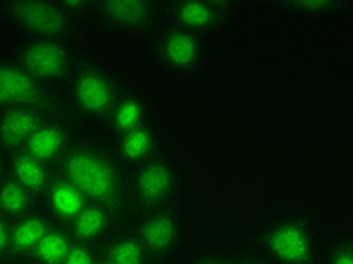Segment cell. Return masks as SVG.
<instances>
[{"instance_id":"cell-1","label":"cell","mask_w":353,"mask_h":264,"mask_svg":"<svg viewBox=\"0 0 353 264\" xmlns=\"http://www.w3.org/2000/svg\"><path fill=\"white\" fill-rule=\"evenodd\" d=\"M54 166L56 175L74 186L90 204L117 214L130 199L124 166L112 150L99 143L73 141Z\"/></svg>"},{"instance_id":"cell-2","label":"cell","mask_w":353,"mask_h":264,"mask_svg":"<svg viewBox=\"0 0 353 264\" xmlns=\"http://www.w3.org/2000/svg\"><path fill=\"white\" fill-rule=\"evenodd\" d=\"M68 97L79 115L106 124L124 95L119 79L99 63H77L67 82Z\"/></svg>"},{"instance_id":"cell-3","label":"cell","mask_w":353,"mask_h":264,"mask_svg":"<svg viewBox=\"0 0 353 264\" xmlns=\"http://www.w3.org/2000/svg\"><path fill=\"white\" fill-rule=\"evenodd\" d=\"M130 198L141 209L156 212L175 207L181 194L179 167L166 154H157L148 162L133 167L128 177Z\"/></svg>"},{"instance_id":"cell-4","label":"cell","mask_w":353,"mask_h":264,"mask_svg":"<svg viewBox=\"0 0 353 264\" xmlns=\"http://www.w3.org/2000/svg\"><path fill=\"white\" fill-rule=\"evenodd\" d=\"M162 5V21L166 28L210 39L225 30L234 15V0H171Z\"/></svg>"},{"instance_id":"cell-5","label":"cell","mask_w":353,"mask_h":264,"mask_svg":"<svg viewBox=\"0 0 353 264\" xmlns=\"http://www.w3.org/2000/svg\"><path fill=\"white\" fill-rule=\"evenodd\" d=\"M260 247L275 264H316L314 234L301 216H284L263 230Z\"/></svg>"},{"instance_id":"cell-6","label":"cell","mask_w":353,"mask_h":264,"mask_svg":"<svg viewBox=\"0 0 353 264\" xmlns=\"http://www.w3.org/2000/svg\"><path fill=\"white\" fill-rule=\"evenodd\" d=\"M8 20L29 39L65 41L73 37L76 20L61 2H8Z\"/></svg>"},{"instance_id":"cell-7","label":"cell","mask_w":353,"mask_h":264,"mask_svg":"<svg viewBox=\"0 0 353 264\" xmlns=\"http://www.w3.org/2000/svg\"><path fill=\"white\" fill-rule=\"evenodd\" d=\"M208 41L188 32L165 28L156 34L154 54L168 73L180 79H196L207 62Z\"/></svg>"},{"instance_id":"cell-8","label":"cell","mask_w":353,"mask_h":264,"mask_svg":"<svg viewBox=\"0 0 353 264\" xmlns=\"http://www.w3.org/2000/svg\"><path fill=\"white\" fill-rule=\"evenodd\" d=\"M15 62L47 86L67 83L77 67L68 43L54 39H28L19 49Z\"/></svg>"},{"instance_id":"cell-9","label":"cell","mask_w":353,"mask_h":264,"mask_svg":"<svg viewBox=\"0 0 353 264\" xmlns=\"http://www.w3.org/2000/svg\"><path fill=\"white\" fill-rule=\"evenodd\" d=\"M100 25L127 35L157 34L162 21V5L151 0L92 2L91 12Z\"/></svg>"},{"instance_id":"cell-10","label":"cell","mask_w":353,"mask_h":264,"mask_svg":"<svg viewBox=\"0 0 353 264\" xmlns=\"http://www.w3.org/2000/svg\"><path fill=\"white\" fill-rule=\"evenodd\" d=\"M53 105L49 86L38 82L15 61L0 59V110L35 108L49 112Z\"/></svg>"},{"instance_id":"cell-11","label":"cell","mask_w":353,"mask_h":264,"mask_svg":"<svg viewBox=\"0 0 353 264\" xmlns=\"http://www.w3.org/2000/svg\"><path fill=\"white\" fill-rule=\"evenodd\" d=\"M138 238L154 263L171 260L180 251L184 228L180 212L171 209L148 212L138 227Z\"/></svg>"},{"instance_id":"cell-12","label":"cell","mask_w":353,"mask_h":264,"mask_svg":"<svg viewBox=\"0 0 353 264\" xmlns=\"http://www.w3.org/2000/svg\"><path fill=\"white\" fill-rule=\"evenodd\" d=\"M49 119V112L35 108L0 110V150L14 153L25 148L30 136Z\"/></svg>"},{"instance_id":"cell-13","label":"cell","mask_w":353,"mask_h":264,"mask_svg":"<svg viewBox=\"0 0 353 264\" xmlns=\"http://www.w3.org/2000/svg\"><path fill=\"white\" fill-rule=\"evenodd\" d=\"M112 153L121 165L136 167L160 154V136L151 123L114 138Z\"/></svg>"},{"instance_id":"cell-14","label":"cell","mask_w":353,"mask_h":264,"mask_svg":"<svg viewBox=\"0 0 353 264\" xmlns=\"http://www.w3.org/2000/svg\"><path fill=\"white\" fill-rule=\"evenodd\" d=\"M71 143H73V136L68 127L58 119L49 118L30 136L23 151L47 165H56Z\"/></svg>"},{"instance_id":"cell-15","label":"cell","mask_w":353,"mask_h":264,"mask_svg":"<svg viewBox=\"0 0 353 264\" xmlns=\"http://www.w3.org/2000/svg\"><path fill=\"white\" fill-rule=\"evenodd\" d=\"M6 170L11 179L20 183L35 198H41L54 179L50 165L41 162L23 150L11 153L6 162Z\"/></svg>"},{"instance_id":"cell-16","label":"cell","mask_w":353,"mask_h":264,"mask_svg":"<svg viewBox=\"0 0 353 264\" xmlns=\"http://www.w3.org/2000/svg\"><path fill=\"white\" fill-rule=\"evenodd\" d=\"M53 222L46 212L35 210L14 221L11 228V257L30 258Z\"/></svg>"},{"instance_id":"cell-17","label":"cell","mask_w":353,"mask_h":264,"mask_svg":"<svg viewBox=\"0 0 353 264\" xmlns=\"http://www.w3.org/2000/svg\"><path fill=\"white\" fill-rule=\"evenodd\" d=\"M46 204V213L50 216L54 222L68 223L90 204L80 192L71 186L68 181L58 177L54 174V179L47 187L44 195L41 196Z\"/></svg>"},{"instance_id":"cell-18","label":"cell","mask_w":353,"mask_h":264,"mask_svg":"<svg viewBox=\"0 0 353 264\" xmlns=\"http://www.w3.org/2000/svg\"><path fill=\"white\" fill-rule=\"evenodd\" d=\"M114 213L104 207L88 204L76 218L68 223L74 242L95 246L106 242L114 228Z\"/></svg>"},{"instance_id":"cell-19","label":"cell","mask_w":353,"mask_h":264,"mask_svg":"<svg viewBox=\"0 0 353 264\" xmlns=\"http://www.w3.org/2000/svg\"><path fill=\"white\" fill-rule=\"evenodd\" d=\"M147 123L150 121L145 99L133 91H125L108 118L106 127L114 134V138H118V136L139 129Z\"/></svg>"},{"instance_id":"cell-20","label":"cell","mask_w":353,"mask_h":264,"mask_svg":"<svg viewBox=\"0 0 353 264\" xmlns=\"http://www.w3.org/2000/svg\"><path fill=\"white\" fill-rule=\"evenodd\" d=\"M74 245V238L71 236L68 227L59 222H53V225L47 231L41 242L32 255L34 264H62L65 261L68 252Z\"/></svg>"},{"instance_id":"cell-21","label":"cell","mask_w":353,"mask_h":264,"mask_svg":"<svg viewBox=\"0 0 353 264\" xmlns=\"http://www.w3.org/2000/svg\"><path fill=\"white\" fill-rule=\"evenodd\" d=\"M100 257L112 264H156L136 234L110 236L104 242Z\"/></svg>"},{"instance_id":"cell-22","label":"cell","mask_w":353,"mask_h":264,"mask_svg":"<svg viewBox=\"0 0 353 264\" xmlns=\"http://www.w3.org/2000/svg\"><path fill=\"white\" fill-rule=\"evenodd\" d=\"M35 196L10 175L0 181V213L11 222L34 212Z\"/></svg>"},{"instance_id":"cell-23","label":"cell","mask_w":353,"mask_h":264,"mask_svg":"<svg viewBox=\"0 0 353 264\" xmlns=\"http://www.w3.org/2000/svg\"><path fill=\"white\" fill-rule=\"evenodd\" d=\"M268 5L305 19H326L340 12L349 3L339 2V0H283V2H270Z\"/></svg>"},{"instance_id":"cell-24","label":"cell","mask_w":353,"mask_h":264,"mask_svg":"<svg viewBox=\"0 0 353 264\" xmlns=\"http://www.w3.org/2000/svg\"><path fill=\"white\" fill-rule=\"evenodd\" d=\"M325 264H353L352 238H340L327 247Z\"/></svg>"},{"instance_id":"cell-25","label":"cell","mask_w":353,"mask_h":264,"mask_svg":"<svg viewBox=\"0 0 353 264\" xmlns=\"http://www.w3.org/2000/svg\"><path fill=\"white\" fill-rule=\"evenodd\" d=\"M95 246L83 245L74 242L71 251L68 252L65 261L62 264H99L100 255L95 252Z\"/></svg>"},{"instance_id":"cell-26","label":"cell","mask_w":353,"mask_h":264,"mask_svg":"<svg viewBox=\"0 0 353 264\" xmlns=\"http://www.w3.org/2000/svg\"><path fill=\"white\" fill-rule=\"evenodd\" d=\"M11 228L12 222L0 213V263L11 257Z\"/></svg>"},{"instance_id":"cell-27","label":"cell","mask_w":353,"mask_h":264,"mask_svg":"<svg viewBox=\"0 0 353 264\" xmlns=\"http://www.w3.org/2000/svg\"><path fill=\"white\" fill-rule=\"evenodd\" d=\"M192 264H232V258H230L227 254L218 252V251H210L204 252L192 261Z\"/></svg>"},{"instance_id":"cell-28","label":"cell","mask_w":353,"mask_h":264,"mask_svg":"<svg viewBox=\"0 0 353 264\" xmlns=\"http://www.w3.org/2000/svg\"><path fill=\"white\" fill-rule=\"evenodd\" d=\"M232 264H275V263L270 261L268 257H264L263 254L245 252V254H240L239 257L232 258Z\"/></svg>"},{"instance_id":"cell-29","label":"cell","mask_w":353,"mask_h":264,"mask_svg":"<svg viewBox=\"0 0 353 264\" xmlns=\"http://www.w3.org/2000/svg\"><path fill=\"white\" fill-rule=\"evenodd\" d=\"M5 171H6V160L2 154V151H0V181L5 179Z\"/></svg>"},{"instance_id":"cell-30","label":"cell","mask_w":353,"mask_h":264,"mask_svg":"<svg viewBox=\"0 0 353 264\" xmlns=\"http://www.w3.org/2000/svg\"><path fill=\"white\" fill-rule=\"evenodd\" d=\"M99 264H112L110 261H108V260H104V258H101L100 257V260H99Z\"/></svg>"},{"instance_id":"cell-31","label":"cell","mask_w":353,"mask_h":264,"mask_svg":"<svg viewBox=\"0 0 353 264\" xmlns=\"http://www.w3.org/2000/svg\"><path fill=\"white\" fill-rule=\"evenodd\" d=\"M32 264H34V263H32Z\"/></svg>"}]
</instances>
